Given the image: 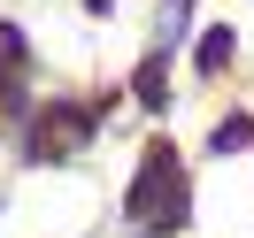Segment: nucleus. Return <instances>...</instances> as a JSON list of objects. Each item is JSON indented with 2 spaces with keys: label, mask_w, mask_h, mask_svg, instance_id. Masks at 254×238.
<instances>
[{
  "label": "nucleus",
  "mask_w": 254,
  "mask_h": 238,
  "mask_svg": "<svg viewBox=\"0 0 254 238\" xmlns=\"http://www.w3.org/2000/svg\"><path fill=\"white\" fill-rule=\"evenodd\" d=\"M139 100H146V108H162V62L139 69Z\"/></svg>",
  "instance_id": "nucleus-5"
},
{
  "label": "nucleus",
  "mask_w": 254,
  "mask_h": 238,
  "mask_svg": "<svg viewBox=\"0 0 254 238\" xmlns=\"http://www.w3.org/2000/svg\"><path fill=\"white\" fill-rule=\"evenodd\" d=\"M223 62H231V31L216 23V31H200V69H223Z\"/></svg>",
  "instance_id": "nucleus-3"
},
{
  "label": "nucleus",
  "mask_w": 254,
  "mask_h": 238,
  "mask_svg": "<svg viewBox=\"0 0 254 238\" xmlns=\"http://www.w3.org/2000/svg\"><path fill=\"white\" fill-rule=\"evenodd\" d=\"M254 139V123L247 115H231V123H216V154H231V146H247Z\"/></svg>",
  "instance_id": "nucleus-4"
},
{
  "label": "nucleus",
  "mask_w": 254,
  "mask_h": 238,
  "mask_svg": "<svg viewBox=\"0 0 254 238\" xmlns=\"http://www.w3.org/2000/svg\"><path fill=\"white\" fill-rule=\"evenodd\" d=\"M85 131H93V115H77V108H54L47 123H39V139H31V154H39V161H54V154H69V146L85 139Z\"/></svg>",
  "instance_id": "nucleus-2"
},
{
  "label": "nucleus",
  "mask_w": 254,
  "mask_h": 238,
  "mask_svg": "<svg viewBox=\"0 0 254 238\" xmlns=\"http://www.w3.org/2000/svg\"><path fill=\"white\" fill-rule=\"evenodd\" d=\"M185 169H177V154L170 146H154V154L139 161V185H131V223L139 231H177L185 223Z\"/></svg>",
  "instance_id": "nucleus-1"
}]
</instances>
